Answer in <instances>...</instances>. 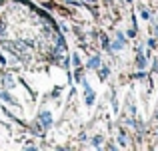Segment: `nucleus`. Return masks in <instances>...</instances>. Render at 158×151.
<instances>
[{"label":"nucleus","mask_w":158,"mask_h":151,"mask_svg":"<svg viewBox=\"0 0 158 151\" xmlns=\"http://www.w3.org/2000/svg\"><path fill=\"white\" fill-rule=\"evenodd\" d=\"M0 97H2V99H6V101H12V97L8 96L6 92H0Z\"/></svg>","instance_id":"2"},{"label":"nucleus","mask_w":158,"mask_h":151,"mask_svg":"<svg viewBox=\"0 0 158 151\" xmlns=\"http://www.w3.org/2000/svg\"><path fill=\"white\" fill-rule=\"evenodd\" d=\"M138 66H140V68H144V66H146V62H144V56H138Z\"/></svg>","instance_id":"3"},{"label":"nucleus","mask_w":158,"mask_h":151,"mask_svg":"<svg viewBox=\"0 0 158 151\" xmlns=\"http://www.w3.org/2000/svg\"><path fill=\"white\" fill-rule=\"evenodd\" d=\"M98 66H100V58H98V56L90 58V62H88V68H98Z\"/></svg>","instance_id":"1"}]
</instances>
